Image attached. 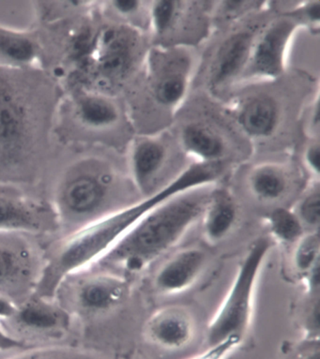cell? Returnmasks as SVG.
<instances>
[{"label": "cell", "instance_id": "1", "mask_svg": "<svg viewBox=\"0 0 320 359\" xmlns=\"http://www.w3.org/2000/svg\"><path fill=\"white\" fill-rule=\"evenodd\" d=\"M194 186V177L183 172L166 187L144 201L121 208L69 235L43 266L33 294L54 299L67 278L98 263L153 208L176 194L191 190Z\"/></svg>", "mask_w": 320, "mask_h": 359}, {"label": "cell", "instance_id": "2", "mask_svg": "<svg viewBox=\"0 0 320 359\" xmlns=\"http://www.w3.org/2000/svg\"><path fill=\"white\" fill-rule=\"evenodd\" d=\"M211 194L202 186L156 205L97 264L127 272L143 271L176 246L201 218Z\"/></svg>", "mask_w": 320, "mask_h": 359}, {"label": "cell", "instance_id": "3", "mask_svg": "<svg viewBox=\"0 0 320 359\" xmlns=\"http://www.w3.org/2000/svg\"><path fill=\"white\" fill-rule=\"evenodd\" d=\"M115 177L107 163L85 158L65 172L55 194L58 224L69 235L118 211Z\"/></svg>", "mask_w": 320, "mask_h": 359}, {"label": "cell", "instance_id": "4", "mask_svg": "<svg viewBox=\"0 0 320 359\" xmlns=\"http://www.w3.org/2000/svg\"><path fill=\"white\" fill-rule=\"evenodd\" d=\"M85 46H76L82 88L107 93L133 72L140 55L141 41L132 27L113 25L88 32Z\"/></svg>", "mask_w": 320, "mask_h": 359}, {"label": "cell", "instance_id": "5", "mask_svg": "<svg viewBox=\"0 0 320 359\" xmlns=\"http://www.w3.org/2000/svg\"><path fill=\"white\" fill-rule=\"evenodd\" d=\"M271 248V241L264 238L250 247L227 297L211 320L208 330V346L231 335L244 336L251 322L258 276Z\"/></svg>", "mask_w": 320, "mask_h": 359}, {"label": "cell", "instance_id": "6", "mask_svg": "<svg viewBox=\"0 0 320 359\" xmlns=\"http://www.w3.org/2000/svg\"><path fill=\"white\" fill-rule=\"evenodd\" d=\"M0 68V172L19 168L35 146L34 114L23 91Z\"/></svg>", "mask_w": 320, "mask_h": 359}, {"label": "cell", "instance_id": "7", "mask_svg": "<svg viewBox=\"0 0 320 359\" xmlns=\"http://www.w3.org/2000/svg\"><path fill=\"white\" fill-rule=\"evenodd\" d=\"M43 267L20 233H0V294L21 305L34 294Z\"/></svg>", "mask_w": 320, "mask_h": 359}, {"label": "cell", "instance_id": "8", "mask_svg": "<svg viewBox=\"0 0 320 359\" xmlns=\"http://www.w3.org/2000/svg\"><path fill=\"white\" fill-rule=\"evenodd\" d=\"M65 305L80 314L107 313L121 305L129 293L127 280L113 272H78L67 278L58 288ZM57 297V296H55Z\"/></svg>", "mask_w": 320, "mask_h": 359}, {"label": "cell", "instance_id": "9", "mask_svg": "<svg viewBox=\"0 0 320 359\" xmlns=\"http://www.w3.org/2000/svg\"><path fill=\"white\" fill-rule=\"evenodd\" d=\"M300 22L283 15L258 30L243 77L276 79L285 71L286 52Z\"/></svg>", "mask_w": 320, "mask_h": 359}, {"label": "cell", "instance_id": "10", "mask_svg": "<svg viewBox=\"0 0 320 359\" xmlns=\"http://www.w3.org/2000/svg\"><path fill=\"white\" fill-rule=\"evenodd\" d=\"M150 79L155 101L175 108L187 93L194 60L190 53L179 48L156 50L150 55Z\"/></svg>", "mask_w": 320, "mask_h": 359}, {"label": "cell", "instance_id": "11", "mask_svg": "<svg viewBox=\"0 0 320 359\" xmlns=\"http://www.w3.org/2000/svg\"><path fill=\"white\" fill-rule=\"evenodd\" d=\"M58 224L55 211L33 201L13 186L0 184V233H39Z\"/></svg>", "mask_w": 320, "mask_h": 359}, {"label": "cell", "instance_id": "12", "mask_svg": "<svg viewBox=\"0 0 320 359\" xmlns=\"http://www.w3.org/2000/svg\"><path fill=\"white\" fill-rule=\"evenodd\" d=\"M258 30L255 27H243L222 40L208 69V83L211 91L220 93L243 77Z\"/></svg>", "mask_w": 320, "mask_h": 359}, {"label": "cell", "instance_id": "13", "mask_svg": "<svg viewBox=\"0 0 320 359\" xmlns=\"http://www.w3.org/2000/svg\"><path fill=\"white\" fill-rule=\"evenodd\" d=\"M196 322L185 306H168L155 311L145 325L147 341L161 349L182 350L193 341Z\"/></svg>", "mask_w": 320, "mask_h": 359}, {"label": "cell", "instance_id": "14", "mask_svg": "<svg viewBox=\"0 0 320 359\" xmlns=\"http://www.w3.org/2000/svg\"><path fill=\"white\" fill-rule=\"evenodd\" d=\"M19 332L32 337L55 338L62 335L69 327V313L54 299L32 294L18 307L10 319Z\"/></svg>", "mask_w": 320, "mask_h": 359}, {"label": "cell", "instance_id": "15", "mask_svg": "<svg viewBox=\"0 0 320 359\" xmlns=\"http://www.w3.org/2000/svg\"><path fill=\"white\" fill-rule=\"evenodd\" d=\"M207 262V253L201 248L188 247L174 253L156 272V291L176 294L187 290L201 276Z\"/></svg>", "mask_w": 320, "mask_h": 359}, {"label": "cell", "instance_id": "16", "mask_svg": "<svg viewBox=\"0 0 320 359\" xmlns=\"http://www.w3.org/2000/svg\"><path fill=\"white\" fill-rule=\"evenodd\" d=\"M236 118L244 133L253 139L271 137L280 124L279 104L272 96L257 94L241 102Z\"/></svg>", "mask_w": 320, "mask_h": 359}, {"label": "cell", "instance_id": "17", "mask_svg": "<svg viewBox=\"0 0 320 359\" xmlns=\"http://www.w3.org/2000/svg\"><path fill=\"white\" fill-rule=\"evenodd\" d=\"M168 158V149L159 139L142 138L133 144L130 156L133 182L142 194L152 196L150 191Z\"/></svg>", "mask_w": 320, "mask_h": 359}, {"label": "cell", "instance_id": "18", "mask_svg": "<svg viewBox=\"0 0 320 359\" xmlns=\"http://www.w3.org/2000/svg\"><path fill=\"white\" fill-rule=\"evenodd\" d=\"M74 113L78 123L91 130L109 129L121 118L118 104L108 94L86 88L74 97Z\"/></svg>", "mask_w": 320, "mask_h": 359}, {"label": "cell", "instance_id": "19", "mask_svg": "<svg viewBox=\"0 0 320 359\" xmlns=\"http://www.w3.org/2000/svg\"><path fill=\"white\" fill-rule=\"evenodd\" d=\"M239 210L227 191H211L202 214V233L210 244H218L233 232L238 222Z\"/></svg>", "mask_w": 320, "mask_h": 359}, {"label": "cell", "instance_id": "20", "mask_svg": "<svg viewBox=\"0 0 320 359\" xmlns=\"http://www.w3.org/2000/svg\"><path fill=\"white\" fill-rule=\"evenodd\" d=\"M180 143L186 151L199 158L201 163H215L227 152L224 137L203 122L186 124L180 132Z\"/></svg>", "mask_w": 320, "mask_h": 359}, {"label": "cell", "instance_id": "21", "mask_svg": "<svg viewBox=\"0 0 320 359\" xmlns=\"http://www.w3.org/2000/svg\"><path fill=\"white\" fill-rule=\"evenodd\" d=\"M40 55V46L26 32L0 25V68L22 69L34 65Z\"/></svg>", "mask_w": 320, "mask_h": 359}, {"label": "cell", "instance_id": "22", "mask_svg": "<svg viewBox=\"0 0 320 359\" xmlns=\"http://www.w3.org/2000/svg\"><path fill=\"white\" fill-rule=\"evenodd\" d=\"M250 193L264 203L280 201L291 187L288 172L274 163H262L249 172L247 180Z\"/></svg>", "mask_w": 320, "mask_h": 359}, {"label": "cell", "instance_id": "23", "mask_svg": "<svg viewBox=\"0 0 320 359\" xmlns=\"http://www.w3.org/2000/svg\"><path fill=\"white\" fill-rule=\"evenodd\" d=\"M320 262V238L319 230L303 233L296 242L292 263L298 273L306 277Z\"/></svg>", "mask_w": 320, "mask_h": 359}, {"label": "cell", "instance_id": "24", "mask_svg": "<svg viewBox=\"0 0 320 359\" xmlns=\"http://www.w3.org/2000/svg\"><path fill=\"white\" fill-rule=\"evenodd\" d=\"M269 230L274 238L285 243H296L303 236L305 227L294 211L276 208L268 219Z\"/></svg>", "mask_w": 320, "mask_h": 359}, {"label": "cell", "instance_id": "25", "mask_svg": "<svg viewBox=\"0 0 320 359\" xmlns=\"http://www.w3.org/2000/svg\"><path fill=\"white\" fill-rule=\"evenodd\" d=\"M185 2L173 0L153 1L150 6V24L154 34L163 36L171 32L182 15Z\"/></svg>", "mask_w": 320, "mask_h": 359}, {"label": "cell", "instance_id": "26", "mask_svg": "<svg viewBox=\"0 0 320 359\" xmlns=\"http://www.w3.org/2000/svg\"><path fill=\"white\" fill-rule=\"evenodd\" d=\"M303 227L319 230L320 224V191L319 183L305 193L294 211Z\"/></svg>", "mask_w": 320, "mask_h": 359}, {"label": "cell", "instance_id": "27", "mask_svg": "<svg viewBox=\"0 0 320 359\" xmlns=\"http://www.w3.org/2000/svg\"><path fill=\"white\" fill-rule=\"evenodd\" d=\"M8 359H102L99 355L86 351L68 347L39 348L25 351L20 355Z\"/></svg>", "mask_w": 320, "mask_h": 359}, {"label": "cell", "instance_id": "28", "mask_svg": "<svg viewBox=\"0 0 320 359\" xmlns=\"http://www.w3.org/2000/svg\"><path fill=\"white\" fill-rule=\"evenodd\" d=\"M243 339V336L231 335L215 344L208 345L207 350L190 359H225L239 346Z\"/></svg>", "mask_w": 320, "mask_h": 359}, {"label": "cell", "instance_id": "29", "mask_svg": "<svg viewBox=\"0 0 320 359\" xmlns=\"http://www.w3.org/2000/svg\"><path fill=\"white\" fill-rule=\"evenodd\" d=\"M320 4L319 1L305 2L302 6L297 8L291 15L302 23L311 26L313 29H317L320 20Z\"/></svg>", "mask_w": 320, "mask_h": 359}, {"label": "cell", "instance_id": "30", "mask_svg": "<svg viewBox=\"0 0 320 359\" xmlns=\"http://www.w3.org/2000/svg\"><path fill=\"white\" fill-rule=\"evenodd\" d=\"M264 2L258 1H222L220 2V13L227 18H235L244 12L260 9Z\"/></svg>", "mask_w": 320, "mask_h": 359}, {"label": "cell", "instance_id": "31", "mask_svg": "<svg viewBox=\"0 0 320 359\" xmlns=\"http://www.w3.org/2000/svg\"><path fill=\"white\" fill-rule=\"evenodd\" d=\"M320 147L319 140L312 142L306 147L303 161L306 169L314 177L319 175Z\"/></svg>", "mask_w": 320, "mask_h": 359}, {"label": "cell", "instance_id": "32", "mask_svg": "<svg viewBox=\"0 0 320 359\" xmlns=\"http://www.w3.org/2000/svg\"><path fill=\"white\" fill-rule=\"evenodd\" d=\"M114 12L124 18H131L140 11L143 2L138 0H116L110 2Z\"/></svg>", "mask_w": 320, "mask_h": 359}, {"label": "cell", "instance_id": "33", "mask_svg": "<svg viewBox=\"0 0 320 359\" xmlns=\"http://www.w3.org/2000/svg\"><path fill=\"white\" fill-rule=\"evenodd\" d=\"M29 345L26 342L16 339L12 334L8 332L6 330L0 325V351L15 350V349H29Z\"/></svg>", "mask_w": 320, "mask_h": 359}, {"label": "cell", "instance_id": "34", "mask_svg": "<svg viewBox=\"0 0 320 359\" xmlns=\"http://www.w3.org/2000/svg\"><path fill=\"white\" fill-rule=\"evenodd\" d=\"M18 305L0 294V319L10 320L18 311Z\"/></svg>", "mask_w": 320, "mask_h": 359}, {"label": "cell", "instance_id": "35", "mask_svg": "<svg viewBox=\"0 0 320 359\" xmlns=\"http://www.w3.org/2000/svg\"><path fill=\"white\" fill-rule=\"evenodd\" d=\"M302 359H320V351L319 349V347L306 353L305 358H303Z\"/></svg>", "mask_w": 320, "mask_h": 359}]
</instances>
